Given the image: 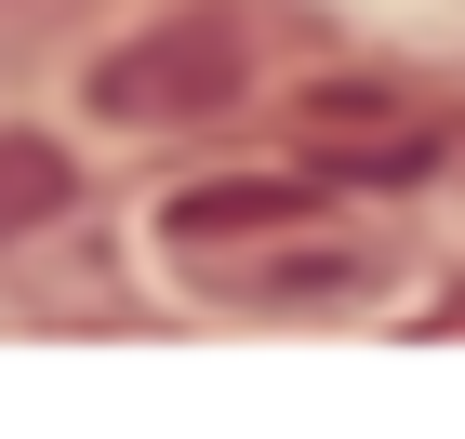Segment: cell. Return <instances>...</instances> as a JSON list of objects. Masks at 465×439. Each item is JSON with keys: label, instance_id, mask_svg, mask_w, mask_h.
I'll return each instance as SVG.
<instances>
[{"label": "cell", "instance_id": "cell-1", "mask_svg": "<svg viewBox=\"0 0 465 439\" xmlns=\"http://www.w3.org/2000/svg\"><path fill=\"white\" fill-rule=\"evenodd\" d=\"M240 80H252L240 27L226 14H173V27L120 40L107 67H94V107L107 120H213V107H240Z\"/></svg>", "mask_w": 465, "mask_h": 439}, {"label": "cell", "instance_id": "cell-2", "mask_svg": "<svg viewBox=\"0 0 465 439\" xmlns=\"http://www.w3.org/2000/svg\"><path fill=\"white\" fill-rule=\"evenodd\" d=\"M292 146H306V174H372V186H412L452 160V134H439V107H399V94H372V80H332V94H306L292 107Z\"/></svg>", "mask_w": 465, "mask_h": 439}, {"label": "cell", "instance_id": "cell-3", "mask_svg": "<svg viewBox=\"0 0 465 439\" xmlns=\"http://www.w3.org/2000/svg\"><path fill=\"white\" fill-rule=\"evenodd\" d=\"M320 214V174H240V186H186L173 200V254H213V240H280V226Z\"/></svg>", "mask_w": 465, "mask_h": 439}, {"label": "cell", "instance_id": "cell-4", "mask_svg": "<svg viewBox=\"0 0 465 439\" xmlns=\"http://www.w3.org/2000/svg\"><path fill=\"white\" fill-rule=\"evenodd\" d=\"M80 200V160L40 134H0V240H40V226Z\"/></svg>", "mask_w": 465, "mask_h": 439}, {"label": "cell", "instance_id": "cell-5", "mask_svg": "<svg viewBox=\"0 0 465 439\" xmlns=\"http://www.w3.org/2000/svg\"><path fill=\"white\" fill-rule=\"evenodd\" d=\"M426 320H439V333H465V293H439V306H426Z\"/></svg>", "mask_w": 465, "mask_h": 439}, {"label": "cell", "instance_id": "cell-6", "mask_svg": "<svg viewBox=\"0 0 465 439\" xmlns=\"http://www.w3.org/2000/svg\"><path fill=\"white\" fill-rule=\"evenodd\" d=\"M439 134H452V160H465V107H452V120H439Z\"/></svg>", "mask_w": 465, "mask_h": 439}]
</instances>
